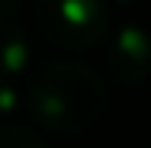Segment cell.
<instances>
[{
    "label": "cell",
    "instance_id": "cell-5",
    "mask_svg": "<svg viewBox=\"0 0 151 148\" xmlns=\"http://www.w3.org/2000/svg\"><path fill=\"white\" fill-rule=\"evenodd\" d=\"M19 0H0V23H10V16L16 13Z\"/></svg>",
    "mask_w": 151,
    "mask_h": 148
},
{
    "label": "cell",
    "instance_id": "cell-2",
    "mask_svg": "<svg viewBox=\"0 0 151 148\" xmlns=\"http://www.w3.org/2000/svg\"><path fill=\"white\" fill-rule=\"evenodd\" d=\"M35 23L55 45L84 48L103 32V10L100 0H39Z\"/></svg>",
    "mask_w": 151,
    "mask_h": 148
},
{
    "label": "cell",
    "instance_id": "cell-1",
    "mask_svg": "<svg viewBox=\"0 0 151 148\" xmlns=\"http://www.w3.org/2000/svg\"><path fill=\"white\" fill-rule=\"evenodd\" d=\"M32 110L45 126L58 132H81L103 110V87L87 68L52 61L35 74Z\"/></svg>",
    "mask_w": 151,
    "mask_h": 148
},
{
    "label": "cell",
    "instance_id": "cell-4",
    "mask_svg": "<svg viewBox=\"0 0 151 148\" xmlns=\"http://www.w3.org/2000/svg\"><path fill=\"white\" fill-rule=\"evenodd\" d=\"M0 148H42L39 139H32L23 129H3L0 132Z\"/></svg>",
    "mask_w": 151,
    "mask_h": 148
},
{
    "label": "cell",
    "instance_id": "cell-3",
    "mask_svg": "<svg viewBox=\"0 0 151 148\" xmlns=\"http://www.w3.org/2000/svg\"><path fill=\"white\" fill-rule=\"evenodd\" d=\"M29 58V45L23 32L13 29V23H0V81H10L23 71Z\"/></svg>",
    "mask_w": 151,
    "mask_h": 148
}]
</instances>
